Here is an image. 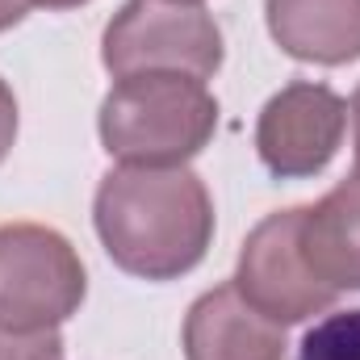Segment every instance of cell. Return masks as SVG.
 <instances>
[{
  "label": "cell",
  "instance_id": "9c48e42d",
  "mask_svg": "<svg viewBox=\"0 0 360 360\" xmlns=\"http://www.w3.org/2000/svg\"><path fill=\"white\" fill-rule=\"evenodd\" d=\"M302 256L335 293L360 289V176L340 180L319 205H302Z\"/></svg>",
  "mask_w": 360,
  "mask_h": 360
},
{
  "label": "cell",
  "instance_id": "4fadbf2b",
  "mask_svg": "<svg viewBox=\"0 0 360 360\" xmlns=\"http://www.w3.org/2000/svg\"><path fill=\"white\" fill-rule=\"evenodd\" d=\"M25 13H30V0H0V34L13 30Z\"/></svg>",
  "mask_w": 360,
  "mask_h": 360
},
{
  "label": "cell",
  "instance_id": "6da1fadb",
  "mask_svg": "<svg viewBox=\"0 0 360 360\" xmlns=\"http://www.w3.org/2000/svg\"><path fill=\"white\" fill-rule=\"evenodd\" d=\"M92 222L122 272L143 281H176L210 252L214 201L205 180L188 168L122 164L101 180Z\"/></svg>",
  "mask_w": 360,
  "mask_h": 360
},
{
  "label": "cell",
  "instance_id": "8992f818",
  "mask_svg": "<svg viewBox=\"0 0 360 360\" xmlns=\"http://www.w3.org/2000/svg\"><path fill=\"white\" fill-rule=\"evenodd\" d=\"M344 126H348V101L327 84H285L260 109L256 122V151L260 164L281 180H306L319 176L340 143H344Z\"/></svg>",
  "mask_w": 360,
  "mask_h": 360
},
{
  "label": "cell",
  "instance_id": "7a4b0ae2",
  "mask_svg": "<svg viewBox=\"0 0 360 360\" xmlns=\"http://www.w3.org/2000/svg\"><path fill=\"white\" fill-rule=\"evenodd\" d=\"M101 143L113 160L139 168H184L218 130V101L205 80L151 72L126 76L101 101Z\"/></svg>",
  "mask_w": 360,
  "mask_h": 360
},
{
  "label": "cell",
  "instance_id": "3957f363",
  "mask_svg": "<svg viewBox=\"0 0 360 360\" xmlns=\"http://www.w3.org/2000/svg\"><path fill=\"white\" fill-rule=\"evenodd\" d=\"M101 59L117 80L151 72L210 80L222 68V30L201 0H126L105 25Z\"/></svg>",
  "mask_w": 360,
  "mask_h": 360
},
{
  "label": "cell",
  "instance_id": "52a82bcc",
  "mask_svg": "<svg viewBox=\"0 0 360 360\" xmlns=\"http://www.w3.org/2000/svg\"><path fill=\"white\" fill-rule=\"evenodd\" d=\"M184 360H285V327L264 319L239 285L226 281L188 306Z\"/></svg>",
  "mask_w": 360,
  "mask_h": 360
},
{
  "label": "cell",
  "instance_id": "9a60e30c",
  "mask_svg": "<svg viewBox=\"0 0 360 360\" xmlns=\"http://www.w3.org/2000/svg\"><path fill=\"white\" fill-rule=\"evenodd\" d=\"M352 122H356V176H360V89L352 96Z\"/></svg>",
  "mask_w": 360,
  "mask_h": 360
},
{
  "label": "cell",
  "instance_id": "ba28073f",
  "mask_svg": "<svg viewBox=\"0 0 360 360\" xmlns=\"http://www.w3.org/2000/svg\"><path fill=\"white\" fill-rule=\"evenodd\" d=\"M264 17L289 59L323 68L360 59V0H264Z\"/></svg>",
  "mask_w": 360,
  "mask_h": 360
},
{
  "label": "cell",
  "instance_id": "8fae6325",
  "mask_svg": "<svg viewBox=\"0 0 360 360\" xmlns=\"http://www.w3.org/2000/svg\"><path fill=\"white\" fill-rule=\"evenodd\" d=\"M0 360H63V335L59 327H46V331L0 327Z\"/></svg>",
  "mask_w": 360,
  "mask_h": 360
},
{
  "label": "cell",
  "instance_id": "5b68a950",
  "mask_svg": "<svg viewBox=\"0 0 360 360\" xmlns=\"http://www.w3.org/2000/svg\"><path fill=\"white\" fill-rule=\"evenodd\" d=\"M235 285L264 319L281 323V327L306 323L340 302V293L331 285H323L302 256V205L269 214L248 235V243L239 252Z\"/></svg>",
  "mask_w": 360,
  "mask_h": 360
},
{
  "label": "cell",
  "instance_id": "30bf717a",
  "mask_svg": "<svg viewBox=\"0 0 360 360\" xmlns=\"http://www.w3.org/2000/svg\"><path fill=\"white\" fill-rule=\"evenodd\" d=\"M297 360H360V306L319 319L302 335Z\"/></svg>",
  "mask_w": 360,
  "mask_h": 360
},
{
  "label": "cell",
  "instance_id": "7c38bea8",
  "mask_svg": "<svg viewBox=\"0 0 360 360\" xmlns=\"http://www.w3.org/2000/svg\"><path fill=\"white\" fill-rule=\"evenodd\" d=\"M13 143H17V96L0 80V164L8 160Z\"/></svg>",
  "mask_w": 360,
  "mask_h": 360
},
{
  "label": "cell",
  "instance_id": "277c9868",
  "mask_svg": "<svg viewBox=\"0 0 360 360\" xmlns=\"http://www.w3.org/2000/svg\"><path fill=\"white\" fill-rule=\"evenodd\" d=\"M89 293L76 248L42 222L0 226V327L46 331L68 323Z\"/></svg>",
  "mask_w": 360,
  "mask_h": 360
},
{
  "label": "cell",
  "instance_id": "5bb4252c",
  "mask_svg": "<svg viewBox=\"0 0 360 360\" xmlns=\"http://www.w3.org/2000/svg\"><path fill=\"white\" fill-rule=\"evenodd\" d=\"M30 4H42V8H80V4H89V0H30Z\"/></svg>",
  "mask_w": 360,
  "mask_h": 360
}]
</instances>
